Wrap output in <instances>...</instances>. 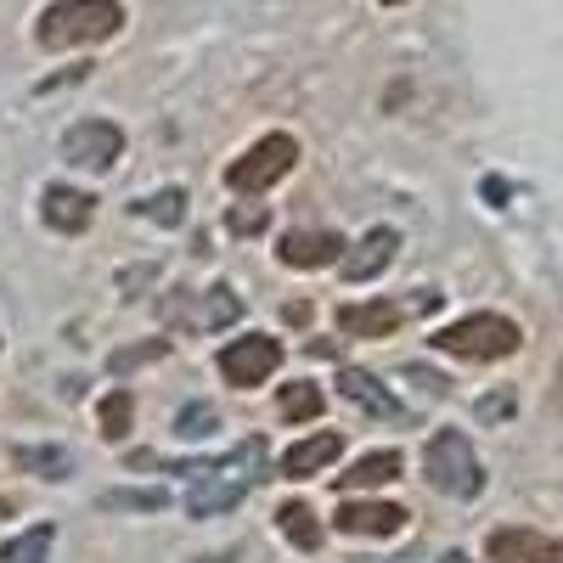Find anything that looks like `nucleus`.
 Segmentation results:
<instances>
[{"label":"nucleus","mask_w":563,"mask_h":563,"mask_svg":"<svg viewBox=\"0 0 563 563\" xmlns=\"http://www.w3.org/2000/svg\"><path fill=\"white\" fill-rule=\"evenodd\" d=\"M243 316V299L231 294V288H214V294H203V310H198V321L203 327H231Z\"/></svg>","instance_id":"393cba45"},{"label":"nucleus","mask_w":563,"mask_h":563,"mask_svg":"<svg viewBox=\"0 0 563 563\" xmlns=\"http://www.w3.org/2000/svg\"><path fill=\"white\" fill-rule=\"evenodd\" d=\"M135 214L153 220V225H180V220H186V192H180V186H169V192H153V198L135 203Z\"/></svg>","instance_id":"412c9836"},{"label":"nucleus","mask_w":563,"mask_h":563,"mask_svg":"<svg viewBox=\"0 0 563 563\" xmlns=\"http://www.w3.org/2000/svg\"><path fill=\"white\" fill-rule=\"evenodd\" d=\"M214 366H220V378L231 389H254V384H265L271 372L282 366V344L276 339H231Z\"/></svg>","instance_id":"423d86ee"},{"label":"nucleus","mask_w":563,"mask_h":563,"mask_svg":"<svg viewBox=\"0 0 563 563\" xmlns=\"http://www.w3.org/2000/svg\"><path fill=\"white\" fill-rule=\"evenodd\" d=\"M220 429V411L209 406V400H186L180 411H175V434L180 440H209Z\"/></svg>","instance_id":"aec40b11"},{"label":"nucleus","mask_w":563,"mask_h":563,"mask_svg":"<svg viewBox=\"0 0 563 563\" xmlns=\"http://www.w3.org/2000/svg\"><path fill=\"white\" fill-rule=\"evenodd\" d=\"M507 411H512V389H496V395L479 400V422H501Z\"/></svg>","instance_id":"bb28decb"},{"label":"nucleus","mask_w":563,"mask_h":563,"mask_svg":"<svg viewBox=\"0 0 563 563\" xmlns=\"http://www.w3.org/2000/svg\"><path fill=\"white\" fill-rule=\"evenodd\" d=\"M479 192H485V198H490V203L501 209V203H507V180H496V175H490V180L479 186Z\"/></svg>","instance_id":"c85d7f7f"},{"label":"nucleus","mask_w":563,"mask_h":563,"mask_svg":"<svg viewBox=\"0 0 563 563\" xmlns=\"http://www.w3.org/2000/svg\"><path fill=\"white\" fill-rule=\"evenodd\" d=\"M276 525H282V536H288L294 547H305V552L321 547V525H316V512H310L305 501H288V507L276 512Z\"/></svg>","instance_id":"f3484780"},{"label":"nucleus","mask_w":563,"mask_h":563,"mask_svg":"<svg viewBox=\"0 0 563 563\" xmlns=\"http://www.w3.org/2000/svg\"><path fill=\"white\" fill-rule=\"evenodd\" d=\"M422 467H429V485L440 496H456V501H474L485 490V467L474 456V440H467L462 429H440L429 440V451H422Z\"/></svg>","instance_id":"f03ea898"},{"label":"nucleus","mask_w":563,"mask_h":563,"mask_svg":"<svg viewBox=\"0 0 563 563\" xmlns=\"http://www.w3.org/2000/svg\"><path fill=\"white\" fill-rule=\"evenodd\" d=\"M124 29L119 0H57L40 12V45L45 52H79V45H102Z\"/></svg>","instance_id":"f257e3e1"},{"label":"nucleus","mask_w":563,"mask_h":563,"mask_svg":"<svg viewBox=\"0 0 563 563\" xmlns=\"http://www.w3.org/2000/svg\"><path fill=\"white\" fill-rule=\"evenodd\" d=\"M339 400L350 406V411H361V417H372V422H400L406 417V406L372 378V372H361V366H344L339 372Z\"/></svg>","instance_id":"1a4fd4ad"},{"label":"nucleus","mask_w":563,"mask_h":563,"mask_svg":"<svg viewBox=\"0 0 563 563\" xmlns=\"http://www.w3.org/2000/svg\"><path fill=\"white\" fill-rule=\"evenodd\" d=\"M130 417H135L130 395H124V389H113V395L102 400V411H97V429H102V440H124V434H130Z\"/></svg>","instance_id":"4be33fe9"},{"label":"nucleus","mask_w":563,"mask_h":563,"mask_svg":"<svg viewBox=\"0 0 563 563\" xmlns=\"http://www.w3.org/2000/svg\"><path fill=\"white\" fill-rule=\"evenodd\" d=\"M294 164H299V141L276 130V135H260L254 147H249L238 164L225 169V186H231L238 198H260L265 186H276V180L288 175Z\"/></svg>","instance_id":"20e7f679"},{"label":"nucleus","mask_w":563,"mask_h":563,"mask_svg":"<svg viewBox=\"0 0 563 563\" xmlns=\"http://www.w3.org/2000/svg\"><path fill=\"white\" fill-rule=\"evenodd\" d=\"M45 552H52V525H34L0 547V563H45Z\"/></svg>","instance_id":"6ab92c4d"},{"label":"nucleus","mask_w":563,"mask_h":563,"mask_svg":"<svg viewBox=\"0 0 563 563\" xmlns=\"http://www.w3.org/2000/svg\"><path fill=\"white\" fill-rule=\"evenodd\" d=\"M321 406H327V395L316 384H282V395H276V411L288 422H316Z\"/></svg>","instance_id":"dca6fc26"},{"label":"nucleus","mask_w":563,"mask_h":563,"mask_svg":"<svg viewBox=\"0 0 563 563\" xmlns=\"http://www.w3.org/2000/svg\"><path fill=\"white\" fill-rule=\"evenodd\" d=\"M519 339H525L519 321H507V316H496V310H474V316H462V321L440 327V333H434V350L462 355V361H501V355L519 350Z\"/></svg>","instance_id":"7ed1b4c3"},{"label":"nucleus","mask_w":563,"mask_h":563,"mask_svg":"<svg viewBox=\"0 0 563 563\" xmlns=\"http://www.w3.org/2000/svg\"><path fill=\"white\" fill-rule=\"evenodd\" d=\"M18 462H23V467H34L40 479H68V474H74V456H68L63 445H23V451H18Z\"/></svg>","instance_id":"a211bd4d"},{"label":"nucleus","mask_w":563,"mask_h":563,"mask_svg":"<svg viewBox=\"0 0 563 563\" xmlns=\"http://www.w3.org/2000/svg\"><path fill=\"white\" fill-rule=\"evenodd\" d=\"M434 305V294H422L417 305H395V299H366V305H344L339 310V327L350 339H389L395 327L411 316V310H429Z\"/></svg>","instance_id":"0eeeda50"},{"label":"nucleus","mask_w":563,"mask_h":563,"mask_svg":"<svg viewBox=\"0 0 563 563\" xmlns=\"http://www.w3.org/2000/svg\"><path fill=\"white\" fill-rule=\"evenodd\" d=\"M102 507L108 512H164L169 507V490H108Z\"/></svg>","instance_id":"5701e85b"},{"label":"nucleus","mask_w":563,"mask_h":563,"mask_svg":"<svg viewBox=\"0 0 563 563\" xmlns=\"http://www.w3.org/2000/svg\"><path fill=\"white\" fill-rule=\"evenodd\" d=\"M384 7H400V0H384Z\"/></svg>","instance_id":"7c9ffc66"},{"label":"nucleus","mask_w":563,"mask_h":563,"mask_svg":"<svg viewBox=\"0 0 563 563\" xmlns=\"http://www.w3.org/2000/svg\"><path fill=\"white\" fill-rule=\"evenodd\" d=\"M141 282H153V265H141V271H124V276H119V288L130 294V288H141Z\"/></svg>","instance_id":"cd10ccee"},{"label":"nucleus","mask_w":563,"mask_h":563,"mask_svg":"<svg viewBox=\"0 0 563 563\" xmlns=\"http://www.w3.org/2000/svg\"><path fill=\"white\" fill-rule=\"evenodd\" d=\"M90 203H97V198L74 192V186H45L40 214H45V225H52V231H68V238H74V231L90 225Z\"/></svg>","instance_id":"ddd939ff"},{"label":"nucleus","mask_w":563,"mask_h":563,"mask_svg":"<svg viewBox=\"0 0 563 563\" xmlns=\"http://www.w3.org/2000/svg\"><path fill=\"white\" fill-rule=\"evenodd\" d=\"M276 260L288 271H321V265H339L344 260V238L339 231H288L276 243Z\"/></svg>","instance_id":"9d476101"},{"label":"nucleus","mask_w":563,"mask_h":563,"mask_svg":"<svg viewBox=\"0 0 563 563\" xmlns=\"http://www.w3.org/2000/svg\"><path fill=\"white\" fill-rule=\"evenodd\" d=\"M339 536H400L406 530V507H395V501H355V496H344V507H339Z\"/></svg>","instance_id":"9b49d317"},{"label":"nucleus","mask_w":563,"mask_h":563,"mask_svg":"<svg viewBox=\"0 0 563 563\" xmlns=\"http://www.w3.org/2000/svg\"><path fill=\"white\" fill-rule=\"evenodd\" d=\"M400 451H366L355 467H350V474H344V496L350 490H378V485H395L400 479Z\"/></svg>","instance_id":"2eb2a0df"},{"label":"nucleus","mask_w":563,"mask_h":563,"mask_svg":"<svg viewBox=\"0 0 563 563\" xmlns=\"http://www.w3.org/2000/svg\"><path fill=\"white\" fill-rule=\"evenodd\" d=\"M158 355H169V339H147V344H130V350H113L108 355V372H135V366H147V361H158Z\"/></svg>","instance_id":"a878e982"},{"label":"nucleus","mask_w":563,"mask_h":563,"mask_svg":"<svg viewBox=\"0 0 563 563\" xmlns=\"http://www.w3.org/2000/svg\"><path fill=\"white\" fill-rule=\"evenodd\" d=\"M344 456V434H310V440H299L288 456H282V479H310V474H321L327 462H339Z\"/></svg>","instance_id":"4468645a"},{"label":"nucleus","mask_w":563,"mask_h":563,"mask_svg":"<svg viewBox=\"0 0 563 563\" xmlns=\"http://www.w3.org/2000/svg\"><path fill=\"white\" fill-rule=\"evenodd\" d=\"M440 563H474V558H467V552H445Z\"/></svg>","instance_id":"c756f323"},{"label":"nucleus","mask_w":563,"mask_h":563,"mask_svg":"<svg viewBox=\"0 0 563 563\" xmlns=\"http://www.w3.org/2000/svg\"><path fill=\"white\" fill-rule=\"evenodd\" d=\"M395 249H400V231H395V225H372L366 238L339 260V265H344V282H372V276H384L389 260H395Z\"/></svg>","instance_id":"f8f14e48"},{"label":"nucleus","mask_w":563,"mask_h":563,"mask_svg":"<svg viewBox=\"0 0 563 563\" xmlns=\"http://www.w3.org/2000/svg\"><path fill=\"white\" fill-rule=\"evenodd\" d=\"M485 558L490 563H563V541H552L530 525H507V530H490Z\"/></svg>","instance_id":"6e6552de"},{"label":"nucleus","mask_w":563,"mask_h":563,"mask_svg":"<svg viewBox=\"0 0 563 563\" xmlns=\"http://www.w3.org/2000/svg\"><path fill=\"white\" fill-rule=\"evenodd\" d=\"M265 225H271V209L265 203H231L225 209V231H231V238H260Z\"/></svg>","instance_id":"b1692460"},{"label":"nucleus","mask_w":563,"mask_h":563,"mask_svg":"<svg viewBox=\"0 0 563 563\" xmlns=\"http://www.w3.org/2000/svg\"><path fill=\"white\" fill-rule=\"evenodd\" d=\"M124 153V130L113 119H79L68 135H63V158L68 164H85V169H113Z\"/></svg>","instance_id":"39448f33"}]
</instances>
